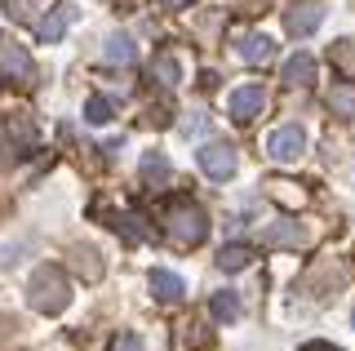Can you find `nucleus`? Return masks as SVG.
I'll use <instances>...</instances> for the list:
<instances>
[{
	"label": "nucleus",
	"mask_w": 355,
	"mask_h": 351,
	"mask_svg": "<svg viewBox=\"0 0 355 351\" xmlns=\"http://www.w3.org/2000/svg\"><path fill=\"white\" fill-rule=\"evenodd\" d=\"M160 223H164V236H169L173 245H182V249H196L200 240L209 236V214L200 209L191 196H173V200L164 205Z\"/></svg>",
	"instance_id": "f257e3e1"
},
{
	"label": "nucleus",
	"mask_w": 355,
	"mask_h": 351,
	"mask_svg": "<svg viewBox=\"0 0 355 351\" xmlns=\"http://www.w3.org/2000/svg\"><path fill=\"white\" fill-rule=\"evenodd\" d=\"M27 302H31V311H40V316H58L62 307L71 302V284H67L62 267H53V262L36 267V276L27 284Z\"/></svg>",
	"instance_id": "f03ea898"
},
{
	"label": "nucleus",
	"mask_w": 355,
	"mask_h": 351,
	"mask_svg": "<svg viewBox=\"0 0 355 351\" xmlns=\"http://www.w3.org/2000/svg\"><path fill=\"white\" fill-rule=\"evenodd\" d=\"M200 169H205L214 182H227L231 173L240 169L236 147H231V142H209V147H200Z\"/></svg>",
	"instance_id": "7ed1b4c3"
},
{
	"label": "nucleus",
	"mask_w": 355,
	"mask_h": 351,
	"mask_svg": "<svg viewBox=\"0 0 355 351\" xmlns=\"http://www.w3.org/2000/svg\"><path fill=\"white\" fill-rule=\"evenodd\" d=\"M0 71L14 76L18 85H31L36 80V67H31V53L18 45V40H5L0 36Z\"/></svg>",
	"instance_id": "20e7f679"
},
{
	"label": "nucleus",
	"mask_w": 355,
	"mask_h": 351,
	"mask_svg": "<svg viewBox=\"0 0 355 351\" xmlns=\"http://www.w3.org/2000/svg\"><path fill=\"white\" fill-rule=\"evenodd\" d=\"M262 107H266L262 85H240V89L227 98V112H231V120H240V125H249L253 116H262Z\"/></svg>",
	"instance_id": "39448f33"
},
{
	"label": "nucleus",
	"mask_w": 355,
	"mask_h": 351,
	"mask_svg": "<svg viewBox=\"0 0 355 351\" xmlns=\"http://www.w3.org/2000/svg\"><path fill=\"white\" fill-rule=\"evenodd\" d=\"M306 151V134L297 125H284V129H275L271 134V142H266V156L271 160H280V164H288V160H297Z\"/></svg>",
	"instance_id": "423d86ee"
},
{
	"label": "nucleus",
	"mask_w": 355,
	"mask_h": 351,
	"mask_svg": "<svg viewBox=\"0 0 355 351\" xmlns=\"http://www.w3.org/2000/svg\"><path fill=\"white\" fill-rule=\"evenodd\" d=\"M320 23H324V5H315V0H306V5H293L284 14V27L293 31V36H311Z\"/></svg>",
	"instance_id": "0eeeda50"
},
{
	"label": "nucleus",
	"mask_w": 355,
	"mask_h": 351,
	"mask_svg": "<svg viewBox=\"0 0 355 351\" xmlns=\"http://www.w3.org/2000/svg\"><path fill=\"white\" fill-rule=\"evenodd\" d=\"M262 245H271V249H302V245H311V236L297 223H275V227H266Z\"/></svg>",
	"instance_id": "6e6552de"
},
{
	"label": "nucleus",
	"mask_w": 355,
	"mask_h": 351,
	"mask_svg": "<svg viewBox=\"0 0 355 351\" xmlns=\"http://www.w3.org/2000/svg\"><path fill=\"white\" fill-rule=\"evenodd\" d=\"M71 18H76V5H62V9H53L49 18H40V23H36V36L44 40V45H58V40H62V31L71 27Z\"/></svg>",
	"instance_id": "1a4fd4ad"
},
{
	"label": "nucleus",
	"mask_w": 355,
	"mask_h": 351,
	"mask_svg": "<svg viewBox=\"0 0 355 351\" xmlns=\"http://www.w3.org/2000/svg\"><path fill=\"white\" fill-rule=\"evenodd\" d=\"M151 293H155V302H178L187 293V284H182V276H178V271H164V267H155L151 271Z\"/></svg>",
	"instance_id": "9d476101"
},
{
	"label": "nucleus",
	"mask_w": 355,
	"mask_h": 351,
	"mask_svg": "<svg viewBox=\"0 0 355 351\" xmlns=\"http://www.w3.org/2000/svg\"><path fill=\"white\" fill-rule=\"evenodd\" d=\"M311 80H315V58H311V53H293V58L284 62V85L288 89H306Z\"/></svg>",
	"instance_id": "9b49d317"
},
{
	"label": "nucleus",
	"mask_w": 355,
	"mask_h": 351,
	"mask_svg": "<svg viewBox=\"0 0 355 351\" xmlns=\"http://www.w3.org/2000/svg\"><path fill=\"white\" fill-rule=\"evenodd\" d=\"M240 58L249 62V67H262V62H271L275 58V45H271V36H240Z\"/></svg>",
	"instance_id": "f8f14e48"
},
{
	"label": "nucleus",
	"mask_w": 355,
	"mask_h": 351,
	"mask_svg": "<svg viewBox=\"0 0 355 351\" xmlns=\"http://www.w3.org/2000/svg\"><path fill=\"white\" fill-rule=\"evenodd\" d=\"M329 112L342 120H355V80H338L329 89Z\"/></svg>",
	"instance_id": "ddd939ff"
},
{
	"label": "nucleus",
	"mask_w": 355,
	"mask_h": 351,
	"mask_svg": "<svg viewBox=\"0 0 355 351\" xmlns=\"http://www.w3.org/2000/svg\"><path fill=\"white\" fill-rule=\"evenodd\" d=\"M71 267H76V276H85V280H103L98 249H89V245H76V249H71Z\"/></svg>",
	"instance_id": "4468645a"
},
{
	"label": "nucleus",
	"mask_w": 355,
	"mask_h": 351,
	"mask_svg": "<svg viewBox=\"0 0 355 351\" xmlns=\"http://www.w3.org/2000/svg\"><path fill=\"white\" fill-rule=\"evenodd\" d=\"M151 76L164 85V89H173V85L182 80V67H178V58L164 49V53H155V58H151Z\"/></svg>",
	"instance_id": "2eb2a0df"
},
{
	"label": "nucleus",
	"mask_w": 355,
	"mask_h": 351,
	"mask_svg": "<svg viewBox=\"0 0 355 351\" xmlns=\"http://www.w3.org/2000/svg\"><path fill=\"white\" fill-rule=\"evenodd\" d=\"M253 262V249L249 245H222V254H218V267L222 271H244Z\"/></svg>",
	"instance_id": "dca6fc26"
},
{
	"label": "nucleus",
	"mask_w": 355,
	"mask_h": 351,
	"mask_svg": "<svg viewBox=\"0 0 355 351\" xmlns=\"http://www.w3.org/2000/svg\"><path fill=\"white\" fill-rule=\"evenodd\" d=\"M111 227H116V232L125 236L129 245H142V240H151V232H147V227H142V218H138V214H120V218H116V223H111Z\"/></svg>",
	"instance_id": "f3484780"
},
{
	"label": "nucleus",
	"mask_w": 355,
	"mask_h": 351,
	"mask_svg": "<svg viewBox=\"0 0 355 351\" xmlns=\"http://www.w3.org/2000/svg\"><path fill=\"white\" fill-rule=\"evenodd\" d=\"M9 142H18L22 151H31V147H36V125H31L27 116H14V120H9Z\"/></svg>",
	"instance_id": "a211bd4d"
},
{
	"label": "nucleus",
	"mask_w": 355,
	"mask_h": 351,
	"mask_svg": "<svg viewBox=\"0 0 355 351\" xmlns=\"http://www.w3.org/2000/svg\"><path fill=\"white\" fill-rule=\"evenodd\" d=\"M107 62H133L138 58V49H133V40L129 36H107Z\"/></svg>",
	"instance_id": "6ab92c4d"
},
{
	"label": "nucleus",
	"mask_w": 355,
	"mask_h": 351,
	"mask_svg": "<svg viewBox=\"0 0 355 351\" xmlns=\"http://www.w3.org/2000/svg\"><path fill=\"white\" fill-rule=\"evenodd\" d=\"M209 311H214V320H240V298L236 293H214Z\"/></svg>",
	"instance_id": "aec40b11"
},
{
	"label": "nucleus",
	"mask_w": 355,
	"mask_h": 351,
	"mask_svg": "<svg viewBox=\"0 0 355 351\" xmlns=\"http://www.w3.org/2000/svg\"><path fill=\"white\" fill-rule=\"evenodd\" d=\"M85 120H89V125H107V120H111V103H107L103 94H89L85 98Z\"/></svg>",
	"instance_id": "412c9836"
},
{
	"label": "nucleus",
	"mask_w": 355,
	"mask_h": 351,
	"mask_svg": "<svg viewBox=\"0 0 355 351\" xmlns=\"http://www.w3.org/2000/svg\"><path fill=\"white\" fill-rule=\"evenodd\" d=\"M142 178H169V160L160 151H147L142 156Z\"/></svg>",
	"instance_id": "4be33fe9"
},
{
	"label": "nucleus",
	"mask_w": 355,
	"mask_h": 351,
	"mask_svg": "<svg viewBox=\"0 0 355 351\" xmlns=\"http://www.w3.org/2000/svg\"><path fill=\"white\" fill-rule=\"evenodd\" d=\"M5 14L14 18V23H31V14H36V0H5Z\"/></svg>",
	"instance_id": "5701e85b"
},
{
	"label": "nucleus",
	"mask_w": 355,
	"mask_h": 351,
	"mask_svg": "<svg viewBox=\"0 0 355 351\" xmlns=\"http://www.w3.org/2000/svg\"><path fill=\"white\" fill-rule=\"evenodd\" d=\"M329 53L338 58V67L347 71V76H355V49H351V40H338V45H333Z\"/></svg>",
	"instance_id": "b1692460"
},
{
	"label": "nucleus",
	"mask_w": 355,
	"mask_h": 351,
	"mask_svg": "<svg viewBox=\"0 0 355 351\" xmlns=\"http://www.w3.org/2000/svg\"><path fill=\"white\" fill-rule=\"evenodd\" d=\"M107 351H142V338H138V334H116Z\"/></svg>",
	"instance_id": "393cba45"
},
{
	"label": "nucleus",
	"mask_w": 355,
	"mask_h": 351,
	"mask_svg": "<svg viewBox=\"0 0 355 351\" xmlns=\"http://www.w3.org/2000/svg\"><path fill=\"white\" fill-rule=\"evenodd\" d=\"M178 129H182V134L191 138V134H200V129H205V116H187V120H182V125H178Z\"/></svg>",
	"instance_id": "a878e982"
},
{
	"label": "nucleus",
	"mask_w": 355,
	"mask_h": 351,
	"mask_svg": "<svg viewBox=\"0 0 355 351\" xmlns=\"http://www.w3.org/2000/svg\"><path fill=\"white\" fill-rule=\"evenodd\" d=\"M297 351H342V347H333V343H324V338H315V343H302Z\"/></svg>",
	"instance_id": "bb28decb"
},
{
	"label": "nucleus",
	"mask_w": 355,
	"mask_h": 351,
	"mask_svg": "<svg viewBox=\"0 0 355 351\" xmlns=\"http://www.w3.org/2000/svg\"><path fill=\"white\" fill-rule=\"evenodd\" d=\"M164 9H182V5H191V0H160Z\"/></svg>",
	"instance_id": "cd10ccee"
},
{
	"label": "nucleus",
	"mask_w": 355,
	"mask_h": 351,
	"mask_svg": "<svg viewBox=\"0 0 355 351\" xmlns=\"http://www.w3.org/2000/svg\"><path fill=\"white\" fill-rule=\"evenodd\" d=\"M120 5H138V0H120Z\"/></svg>",
	"instance_id": "c85d7f7f"
},
{
	"label": "nucleus",
	"mask_w": 355,
	"mask_h": 351,
	"mask_svg": "<svg viewBox=\"0 0 355 351\" xmlns=\"http://www.w3.org/2000/svg\"><path fill=\"white\" fill-rule=\"evenodd\" d=\"M351 325H355V311H351Z\"/></svg>",
	"instance_id": "c756f323"
}]
</instances>
